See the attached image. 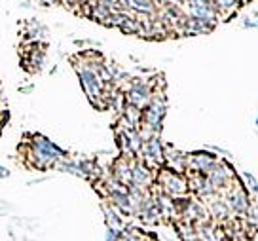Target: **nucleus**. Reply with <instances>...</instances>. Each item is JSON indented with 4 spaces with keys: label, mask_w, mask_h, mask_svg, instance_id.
<instances>
[{
    "label": "nucleus",
    "mask_w": 258,
    "mask_h": 241,
    "mask_svg": "<svg viewBox=\"0 0 258 241\" xmlns=\"http://www.w3.org/2000/svg\"><path fill=\"white\" fill-rule=\"evenodd\" d=\"M247 217H249V220L252 222V224L258 226V207H249V211H247Z\"/></svg>",
    "instance_id": "5701e85b"
},
{
    "label": "nucleus",
    "mask_w": 258,
    "mask_h": 241,
    "mask_svg": "<svg viewBox=\"0 0 258 241\" xmlns=\"http://www.w3.org/2000/svg\"><path fill=\"white\" fill-rule=\"evenodd\" d=\"M256 126H258V116H256Z\"/></svg>",
    "instance_id": "c85d7f7f"
},
{
    "label": "nucleus",
    "mask_w": 258,
    "mask_h": 241,
    "mask_svg": "<svg viewBox=\"0 0 258 241\" xmlns=\"http://www.w3.org/2000/svg\"><path fill=\"white\" fill-rule=\"evenodd\" d=\"M156 2H161V4H167V2H171V0H156Z\"/></svg>",
    "instance_id": "bb28decb"
},
{
    "label": "nucleus",
    "mask_w": 258,
    "mask_h": 241,
    "mask_svg": "<svg viewBox=\"0 0 258 241\" xmlns=\"http://www.w3.org/2000/svg\"><path fill=\"white\" fill-rule=\"evenodd\" d=\"M186 213H188V217L196 218V220H203V218H205V209H203L200 203H194V201H190V203H188V209H186Z\"/></svg>",
    "instance_id": "6ab92c4d"
},
{
    "label": "nucleus",
    "mask_w": 258,
    "mask_h": 241,
    "mask_svg": "<svg viewBox=\"0 0 258 241\" xmlns=\"http://www.w3.org/2000/svg\"><path fill=\"white\" fill-rule=\"evenodd\" d=\"M120 241H141V233L135 230H121Z\"/></svg>",
    "instance_id": "412c9836"
},
{
    "label": "nucleus",
    "mask_w": 258,
    "mask_h": 241,
    "mask_svg": "<svg viewBox=\"0 0 258 241\" xmlns=\"http://www.w3.org/2000/svg\"><path fill=\"white\" fill-rule=\"evenodd\" d=\"M167 112V101L163 95H154L150 99V103L143 108V126L148 129H152L158 135L163 126V118Z\"/></svg>",
    "instance_id": "7ed1b4c3"
},
{
    "label": "nucleus",
    "mask_w": 258,
    "mask_h": 241,
    "mask_svg": "<svg viewBox=\"0 0 258 241\" xmlns=\"http://www.w3.org/2000/svg\"><path fill=\"white\" fill-rule=\"evenodd\" d=\"M152 97H154V93L148 84H145V82H141V80H135L129 86L127 91H125V103L137 106V108L143 110V108L150 103Z\"/></svg>",
    "instance_id": "20e7f679"
},
{
    "label": "nucleus",
    "mask_w": 258,
    "mask_h": 241,
    "mask_svg": "<svg viewBox=\"0 0 258 241\" xmlns=\"http://www.w3.org/2000/svg\"><path fill=\"white\" fill-rule=\"evenodd\" d=\"M160 183L163 192L169 194V196H180L188 190V183L182 175H178L177 171L173 169H163L160 175Z\"/></svg>",
    "instance_id": "39448f33"
},
{
    "label": "nucleus",
    "mask_w": 258,
    "mask_h": 241,
    "mask_svg": "<svg viewBox=\"0 0 258 241\" xmlns=\"http://www.w3.org/2000/svg\"><path fill=\"white\" fill-rule=\"evenodd\" d=\"M192 186H194V190L200 194V196H211V194L217 192V190H215V186L211 185L209 177H207V175H203V173H198V175L194 177Z\"/></svg>",
    "instance_id": "dca6fc26"
},
{
    "label": "nucleus",
    "mask_w": 258,
    "mask_h": 241,
    "mask_svg": "<svg viewBox=\"0 0 258 241\" xmlns=\"http://www.w3.org/2000/svg\"><path fill=\"white\" fill-rule=\"evenodd\" d=\"M207 177H209L211 185L215 186V190H222V188H226V186L230 185L232 171L226 167V165H220V163H217V165H215V169L211 171Z\"/></svg>",
    "instance_id": "f8f14e48"
},
{
    "label": "nucleus",
    "mask_w": 258,
    "mask_h": 241,
    "mask_svg": "<svg viewBox=\"0 0 258 241\" xmlns=\"http://www.w3.org/2000/svg\"><path fill=\"white\" fill-rule=\"evenodd\" d=\"M141 154H143L145 160L148 161V163H152V165L165 163V150H163V145H161V141L158 135H154V137H150L148 141H145Z\"/></svg>",
    "instance_id": "423d86ee"
},
{
    "label": "nucleus",
    "mask_w": 258,
    "mask_h": 241,
    "mask_svg": "<svg viewBox=\"0 0 258 241\" xmlns=\"http://www.w3.org/2000/svg\"><path fill=\"white\" fill-rule=\"evenodd\" d=\"M29 156H31V165L34 169H48L55 165L61 158H67V150L51 143L48 137L36 133L32 135L31 145H29Z\"/></svg>",
    "instance_id": "f257e3e1"
},
{
    "label": "nucleus",
    "mask_w": 258,
    "mask_h": 241,
    "mask_svg": "<svg viewBox=\"0 0 258 241\" xmlns=\"http://www.w3.org/2000/svg\"><path fill=\"white\" fill-rule=\"evenodd\" d=\"M180 25H182L186 34H207V32L215 29L217 21H209V19H202V17L194 16H184Z\"/></svg>",
    "instance_id": "6e6552de"
},
{
    "label": "nucleus",
    "mask_w": 258,
    "mask_h": 241,
    "mask_svg": "<svg viewBox=\"0 0 258 241\" xmlns=\"http://www.w3.org/2000/svg\"><path fill=\"white\" fill-rule=\"evenodd\" d=\"M211 213L215 218H226L230 213V205L226 200H215L211 203Z\"/></svg>",
    "instance_id": "f3484780"
},
{
    "label": "nucleus",
    "mask_w": 258,
    "mask_h": 241,
    "mask_svg": "<svg viewBox=\"0 0 258 241\" xmlns=\"http://www.w3.org/2000/svg\"><path fill=\"white\" fill-rule=\"evenodd\" d=\"M186 2H188V0H186Z\"/></svg>",
    "instance_id": "c756f323"
},
{
    "label": "nucleus",
    "mask_w": 258,
    "mask_h": 241,
    "mask_svg": "<svg viewBox=\"0 0 258 241\" xmlns=\"http://www.w3.org/2000/svg\"><path fill=\"white\" fill-rule=\"evenodd\" d=\"M218 16H232L243 6V0H213Z\"/></svg>",
    "instance_id": "2eb2a0df"
},
{
    "label": "nucleus",
    "mask_w": 258,
    "mask_h": 241,
    "mask_svg": "<svg viewBox=\"0 0 258 241\" xmlns=\"http://www.w3.org/2000/svg\"><path fill=\"white\" fill-rule=\"evenodd\" d=\"M120 232L121 230H116V228H106V237L105 241H120Z\"/></svg>",
    "instance_id": "4be33fe9"
},
{
    "label": "nucleus",
    "mask_w": 258,
    "mask_h": 241,
    "mask_svg": "<svg viewBox=\"0 0 258 241\" xmlns=\"http://www.w3.org/2000/svg\"><path fill=\"white\" fill-rule=\"evenodd\" d=\"M121 6L127 12H133V14L146 17H154L156 12H158L156 0H121Z\"/></svg>",
    "instance_id": "9d476101"
},
{
    "label": "nucleus",
    "mask_w": 258,
    "mask_h": 241,
    "mask_svg": "<svg viewBox=\"0 0 258 241\" xmlns=\"http://www.w3.org/2000/svg\"><path fill=\"white\" fill-rule=\"evenodd\" d=\"M105 218H106V224L110 226V228L121 230V226H123V220H121V217L112 209V207H106V205H105Z\"/></svg>",
    "instance_id": "a211bd4d"
},
{
    "label": "nucleus",
    "mask_w": 258,
    "mask_h": 241,
    "mask_svg": "<svg viewBox=\"0 0 258 241\" xmlns=\"http://www.w3.org/2000/svg\"><path fill=\"white\" fill-rule=\"evenodd\" d=\"M243 178L247 180V186L252 190V194H256V196H258V180H256V177H254L252 173H249V171H243Z\"/></svg>",
    "instance_id": "aec40b11"
},
{
    "label": "nucleus",
    "mask_w": 258,
    "mask_h": 241,
    "mask_svg": "<svg viewBox=\"0 0 258 241\" xmlns=\"http://www.w3.org/2000/svg\"><path fill=\"white\" fill-rule=\"evenodd\" d=\"M190 16L202 17V19H209V21H217V10H215V2L213 0H188L186 2Z\"/></svg>",
    "instance_id": "0eeeda50"
},
{
    "label": "nucleus",
    "mask_w": 258,
    "mask_h": 241,
    "mask_svg": "<svg viewBox=\"0 0 258 241\" xmlns=\"http://www.w3.org/2000/svg\"><path fill=\"white\" fill-rule=\"evenodd\" d=\"M8 177H10L8 167H2V165H0V178H8Z\"/></svg>",
    "instance_id": "393cba45"
},
{
    "label": "nucleus",
    "mask_w": 258,
    "mask_h": 241,
    "mask_svg": "<svg viewBox=\"0 0 258 241\" xmlns=\"http://www.w3.org/2000/svg\"><path fill=\"white\" fill-rule=\"evenodd\" d=\"M243 27H245V29H258V19L245 17V19H243Z\"/></svg>",
    "instance_id": "b1692460"
},
{
    "label": "nucleus",
    "mask_w": 258,
    "mask_h": 241,
    "mask_svg": "<svg viewBox=\"0 0 258 241\" xmlns=\"http://www.w3.org/2000/svg\"><path fill=\"white\" fill-rule=\"evenodd\" d=\"M131 171H133V163H129L127 158H120L114 163V180L123 186L131 185Z\"/></svg>",
    "instance_id": "ddd939ff"
},
{
    "label": "nucleus",
    "mask_w": 258,
    "mask_h": 241,
    "mask_svg": "<svg viewBox=\"0 0 258 241\" xmlns=\"http://www.w3.org/2000/svg\"><path fill=\"white\" fill-rule=\"evenodd\" d=\"M226 201H228L230 209L235 211V213L245 215V213L249 211V198H247V194L243 192L241 188H235L234 192L228 194V196H226Z\"/></svg>",
    "instance_id": "9b49d317"
},
{
    "label": "nucleus",
    "mask_w": 258,
    "mask_h": 241,
    "mask_svg": "<svg viewBox=\"0 0 258 241\" xmlns=\"http://www.w3.org/2000/svg\"><path fill=\"white\" fill-rule=\"evenodd\" d=\"M40 4H44V6H51V4H57V2H61V0H38Z\"/></svg>",
    "instance_id": "a878e982"
},
{
    "label": "nucleus",
    "mask_w": 258,
    "mask_h": 241,
    "mask_svg": "<svg viewBox=\"0 0 258 241\" xmlns=\"http://www.w3.org/2000/svg\"><path fill=\"white\" fill-rule=\"evenodd\" d=\"M0 97H2V89H0Z\"/></svg>",
    "instance_id": "cd10ccee"
},
{
    "label": "nucleus",
    "mask_w": 258,
    "mask_h": 241,
    "mask_svg": "<svg viewBox=\"0 0 258 241\" xmlns=\"http://www.w3.org/2000/svg\"><path fill=\"white\" fill-rule=\"evenodd\" d=\"M152 183V173L146 167L145 163H133V171H131V185L139 186V188H146Z\"/></svg>",
    "instance_id": "4468645a"
},
{
    "label": "nucleus",
    "mask_w": 258,
    "mask_h": 241,
    "mask_svg": "<svg viewBox=\"0 0 258 241\" xmlns=\"http://www.w3.org/2000/svg\"><path fill=\"white\" fill-rule=\"evenodd\" d=\"M99 61H82L80 65H76V73H78V78H80V84L88 99L97 105V108H103V103H101V97L105 93V82L101 80V76L97 73L95 65Z\"/></svg>",
    "instance_id": "f03ea898"
},
{
    "label": "nucleus",
    "mask_w": 258,
    "mask_h": 241,
    "mask_svg": "<svg viewBox=\"0 0 258 241\" xmlns=\"http://www.w3.org/2000/svg\"><path fill=\"white\" fill-rule=\"evenodd\" d=\"M188 165L198 171V173H203V175H209L211 171L217 165V160L215 156H211L209 152H194L188 156Z\"/></svg>",
    "instance_id": "1a4fd4ad"
}]
</instances>
